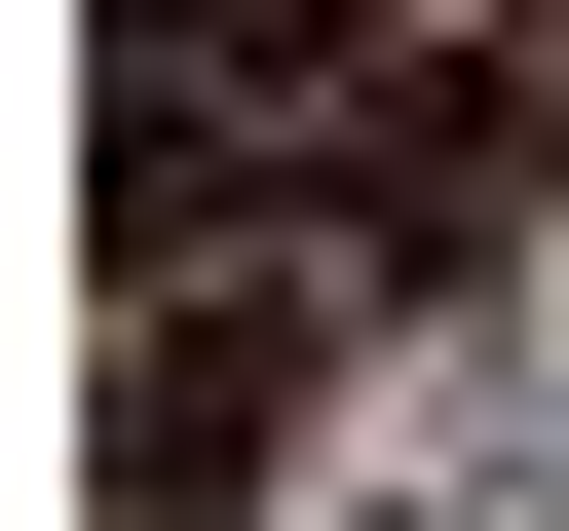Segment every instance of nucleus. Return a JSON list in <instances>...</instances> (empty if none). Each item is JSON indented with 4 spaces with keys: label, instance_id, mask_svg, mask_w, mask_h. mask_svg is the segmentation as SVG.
<instances>
[{
    "label": "nucleus",
    "instance_id": "obj_1",
    "mask_svg": "<svg viewBox=\"0 0 569 531\" xmlns=\"http://www.w3.org/2000/svg\"><path fill=\"white\" fill-rule=\"evenodd\" d=\"M266 455H305V304H228V266H190V304L114 342V531H228Z\"/></svg>",
    "mask_w": 569,
    "mask_h": 531
},
{
    "label": "nucleus",
    "instance_id": "obj_2",
    "mask_svg": "<svg viewBox=\"0 0 569 531\" xmlns=\"http://www.w3.org/2000/svg\"><path fill=\"white\" fill-rule=\"evenodd\" d=\"M531 190H569V39H493V77H380V114H342V228H380V266H493Z\"/></svg>",
    "mask_w": 569,
    "mask_h": 531
}]
</instances>
